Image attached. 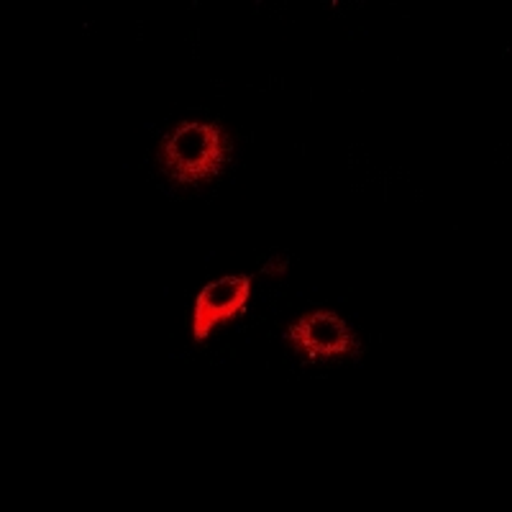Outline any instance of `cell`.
<instances>
[{
    "instance_id": "cell-3",
    "label": "cell",
    "mask_w": 512,
    "mask_h": 512,
    "mask_svg": "<svg viewBox=\"0 0 512 512\" xmlns=\"http://www.w3.org/2000/svg\"><path fill=\"white\" fill-rule=\"evenodd\" d=\"M251 292V277H223L210 282L200 290L195 303V318H192V336L195 341H205L208 333L226 320L236 318L246 308Z\"/></svg>"
},
{
    "instance_id": "cell-2",
    "label": "cell",
    "mask_w": 512,
    "mask_h": 512,
    "mask_svg": "<svg viewBox=\"0 0 512 512\" xmlns=\"http://www.w3.org/2000/svg\"><path fill=\"white\" fill-rule=\"evenodd\" d=\"M287 344L303 354L305 361H328L354 354L359 349L354 333L344 318L333 310H315L287 328Z\"/></svg>"
},
{
    "instance_id": "cell-1",
    "label": "cell",
    "mask_w": 512,
    "mask_h": 512,
    "mask_svg": "<svg viewBox=\"0 0 512 512\" xmlns=\"http://www.w3.org/2000/svg\"><path fill=\"white\" fill-rule=\"evenodd\" d=\"M231 141L216 123L185 121L162 144V167L180 185H198L223 172Z\"/></svg>"
}]
</instances>
